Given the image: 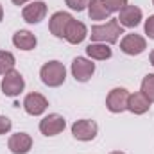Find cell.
Returning <instances> with one entry per match:
<instances>
[{
    "mask_svg": "<svg viewBox=\"0 0 154 154\" xmlns=\"http://www.w3.org/2000/svg\"><path fill=\"white\" fill-rule=\"evenodd\" d=\"M120 34H124V31H122V25L118 23V20H109L106 23L93 25L91 32H90L93 43H106V45L116 43Z\"/></svg>",
    "mask_w": 154,
    "mask_h": 154,
    "instance_id": "1",
    "label": "cell"
},
{
    "mask_svg": "<svg viewBox=\"0 0 154 154\" xmlns=\"http://www.w3.org/2000/svg\"><path fill=\"white\" fill-rule=\"evenodd\" d=\"M39 77H41V81H43L45 86H48V88H57V86H61V84L65 82V79H66V68H65V65L59 63V61H48V63H45V65L41 66Z\"/></svg>",
    "mask_w": 154,
    "mask_h": 154,
    "instance_id": "2",
    "label": "cell"
},
{
    "mask_svg": "<svg viewBox=\"0 0 154 154\" xmlns=\"http://www.w3.org/2000/svg\"><path fill=\"white\" fill-rule=\"evenodd\" d=\"M0 88H2V93L7 97H18L25 88V81L18 70H11L2 77Z\"/></svg>",
    "mask_w": 154,
    "mask_h": 154,
    "instance_id": "3",
    "label": "cell"
},
{
    "mask_svg": "<svg viewBox=\"0 0 154 154\" xmlns=\"http://www.w3.org/2000/svg\"><path fill=\"white\" fill-rule=\"evenodd\" d=\"M97 133H99V125L95 120L90 118H81L72 125V134L79 142H91L97 136Z\"/></svg>",
    "mask_w": 154,
    "mask_h": 154,
    "instance_id": "4",
    "label": "cell"
},
{
    "mask_svg": "<svg viewBox=\"0 0 154 154\" xmlns=\"http://www.w3.org/2000/svg\"><path fill=\"white\" fill-rule=\"evenodd\" d=\"M129 91L125 88H113L108 97H106V108L111 113H122L127 109V102H129Z\"/></svg>",
    "mask_w": 154,
    "mask_h": 154,
    "instance_id": "5",
    "label": "cell"
},
{
    "mask_svg": "<svg viewBox=\"0 0 154 154\" xmlns=\"http://www.w3.org/2000/svg\"><path fill=\"white\" fill-rule=\"evenodd\" d=\"M66 127V120L57 113H50V115L43 116L39 122V131L45 136H56L59 133H63Z\"/></svg>",
    "mask_w": 154,
    "mask_h": 154,
    "instance_id": "6",
    "label": "cell"
},
{
    "mask_svg": "<svg viewBox=\"0 0 154 154\" xmlns=\"http://www.w3.org/2000/svg\"><path fill=\"white\" fill-rule=\"evenodd\" d=\"M72 20H74V18H72L70 13L57 11V13H54V14L50 16V20H48V31H50L56 38H65L66 29H68V25H70Z\"/></svg>",
    "mask_w": 154,
    "mask_h": 154,
    "instance_id": "7",
    "label": "cell"
},
{
    "mask_svg": "<svg viewBox=\"0 0 154 154\" xmlns=\"http://www.w3.org/2000/svg\"><path fill=\"white\" fill-rule=\"evenodd\" d=\"M147 48V41L140 34H125L120 41V50L127 56H140Z\"/></svg>",
    "mask_w": 154,
    "mask_h": 154,
    "instance_id": "8",
    "label": "cell"
},
{
    "mask_svg": "<svg viewBox=\"0 0 154 154\" xmlns=\"http://www.w3.org/2000/svg\"><path fill=\"white\" fill-rule=\"evenodd\" d=\"M95 74V63H91V59L86 57H75L72 61V75L79 82H86L90 81L91 75Z\"/></svg>",
    "mask_w": 154,
    "mask_h": 154,
    "instance_id": "9",
    "label": "cell"
},
{
    "mask_svg": "<svg viewBox=\"0 0 154 154\" xmlns=\"http://www.w3.org/2000/svg\"><path fill=\"white\" fill-rule=\"evenodd\" d=\"M47 108H48V100L38 91H32V93L25 95V99H23V109L32 116L43 115L47 111Z\"/></svg>",
    "mask_w": 154,
    "mask_h": 154,
    "instance_id": "10",
    "label": "cell"
},
{
    "mask_svg": "<svg viewBox=\"0 0 154 154\" xmlns=\"http://www.w3.org/2000/svg\"><path fill=\"white\" fill-rule=\"evenodd\" d=\"M142 9L140 7H136V5H125L124 9H120L118 11V23L122 25V27H127V29H134V27H138L140 25V22H142Z\"/></svg>",
    "mask_w": 154,
    "mask_h": 154,
    "instance_id": "11",
    "label": "cell"
},
{
    "mask_svg": "<svg viewBox=\"0 0 154 154\" xmlns=\"http://www.w3.org/2000/svg\"><path fill=\"white\" fill-rule=\"evenodd\" d=\"M22 16L27 23H39L41 20H45L47 16V4L41 0H32L29 2V5L23 7Z\"/></svg>",
    "mask_w": 154,
    "mask_h": 154,
    "instance_id": "12",
    "label": "cell"
},
{
    "mask_svg": "<svg viewBox=\"0 0 154 154\" xmlns=\"http://www.w3.org/2000/svg\"><path fill=\"white\" fill-rule=\"evenodd\" d=\"M7 147H9V151L13 154H27L32 149V138L27 133L11 134V138L7 142Z\"/></svg>",
    "mask_w": 154,
    "mask_h": 154,
    "instance_id": "13",
    "label": "cell"
},
{
    "mask_svg": "<svg viewBox=\"0 0 154 154\" xmlns=\"http://www.w3.org/2000/svg\"><path fill=\"white\" fill-rule=\"evenodd\" d=\"M151 100L142 93V91H136V93H131L129 95V102H127V109L133 113V115H143L151 109Z\"/></svg>",
    "mask_w": 154,
    "mask_h": 154,
    "instance_id": "14",
    "label": "cell"
},
{
    "mask_svg": "<svg viewBox=\"0 0 154 154\" xmlns=\"http://www.w3.org/2000/svg\"><path fill=\"white\" fill-rule=\"evenodd\" d=\"M88 36V29L82 22H77V20H72L68 29H66V34H65V39L72 45H79L82 43Z\"/></svg>",
    "mask_w": 154,
    "mask_h": 154,
    "instance_id": "15",
    "label": "cell"
},
{
    "mask_svg": "<svg viewBox=\"0 0 154 154\" xmlns=\"http://www.w3.org/2000/svg\"><path fill=\"white\" fill-rule=\"evenodd\" d=\"M13 45L20 50H32L38 45V38L31 31H16L13 34Z\"/></svg>",
    "mask_w": 154,
    "mask_h": 154,
    "instance_id": "16",
    "label": "cell"
},
{
    "mask_svg": "<svg viewBox=\"0 0 154 154\" xmlns=\"http://www.w3.org/2000/svg\"><path fill=\"white\" fill-rule=\"evenodd\" d=\"M86 54L95 61H106V59H109L113 56L111 48L106 43H90L86 47Z\"/></svg>",
    "mask_w": 154,
    "mask_h": 154,
    "instance_id": "17",
    "label": "cell"
},
{
    "mask_svg": "<svg viewBox=\"0 0 154 154\" xmlns=\"http://www.w3.org/2000/svg\"><path fill=\"white\" fill-rule=\"evenodd\" d=\"M88 16H90V20H108L111 16V13L106 7L104 0H90V4H88Z\"/></svg>",
    "mask_w": 154,
    "mask_h": 154,
    "instance_id": "18",
    "label": "cell"
},
{
    "mask_svg": "<svg viewBox=\"0 0 154 154\" xmlns=\"http://www.w3.org/2000/svg\"><path fill=\"white\" fill-rule=\"evenodd\" d=\"M14 65H16L14 56L7 50H0V75H5L7 72L14 70Z\"/></svg>",
    "mask_w": 154,
    "mask_h": 154,
    "instance_id": "19",
    "label": "cell"
},
{
    "mask_svg": "<svg viewBox=\"0 0 154 154\" xmlns=\"http://www.w3.org/2000/svg\"><path fill=\"white\" fill-rule=\"evenodd\" d=\"M142 93L151 100L154 102V74H147L142 81Z\"/></svg>",
    "mask_w": 154,
    "mask_h": 154,
    "instance_id": "20",
    "label": "cell"
},
{
    "mask_svg": "<svg viewBox=\"0 0 154 154\" xmlns=\"http://www.w3.org/2000/svg\"><path fill=\"white\" fill-rule=\"evenodd\" d=\"M104 4L109 9V13H118L120 9L127 5V0H104Z\"/></svg>",
    "mask_w": 154,
    "mask_h": 154,
    "instance_id": "21",
    "label": "cell"
},
{
    "mask_svg": "<svg viewBox=\"0 0 154 154\" xmlns=\"http://www.w3.org/2000/svg\"><path fill=\"white\" fill-rule=\"evenodd\" d=\"M65 2H66V5H68L70 9H74L77 13L88 9V4H90V0H65Z\"/></svg>",
    "mask_w": 154,
    "mask_h": 154,
    "instance_id": "22",
    "label": "cell"
},
{
    "mask_svg": "<svg viewBox=\"0 0 154 154\" xmlns=\"http://www.w3.org/2000/svg\"><path fill=\"white\" fill-rule=\"evenodd\" d=\"M11 127H13L11 120H9L7 116L0 115V134H5V133H9V131H11Z\"/></svg>",
    "mask_w": 154,
    "mask_h": 154,
    "instance_id": "23",
    "label": "cell"
},
{
    "mask_svg": "<svg viewBox=\"0 0 154 154\" xmlns=\"http://www.w3.org/2000/svg\"><path fill=\"white\" fill-rule=\"evenodd\" d=\"M145 34L151 39H154V14L145 20Z\"/></svg>",
    "mask_w": 154,
    "mask_h": 154,
    "instance_id": "24",
    "label": "cell"
},
{
    "mask_svg": "<svg viewBox=\"0 0 154 154\" xmlns=\"http://www.w3.org/2000/svg\"><path fill=\"white\" fill-rule=\"evenodd\" d=\"M14 5H23V4H27V2H32V0H11Z\"/></svg>",
    "mask_w": 154,
    "mask_h": 154,
    "instance_id": "25",
    "label": "cell"
},
{
    "mask_svg": "<svg viewBox=\"0 0 154 154\" xmlns=\"http://www.w3.org/2000/svg\"><path fill=\"white\" fill-rule=\"evenodd\" d=\"M4 20V9H2V5H0V22Z\"/></svg>",
    "mask_w": 154,
    "mask_h": 154,
    "instance_id": "26",
    "label": "cell"
},
{
    "mask_svg": "<svg viewBox=\"0 0 154 154\" xmlns=\"http://www.w3.org/2000/svg\"><path fill=\"white\" fill-rule=\"evenodd\" d=\"M151 65H152V66H154V50H152V52H151Z\"/></svg>",
    "mask_w": 154,
    "mask_h": 154,
    "instance_id": "27",
    "label": "cell"
},
{
    "mask_svg": "<svg viewBox=\"0 0 154 154\" xmlns=\"http://www.w3.org/2000/svg\"><path fill=\"white\" fill-rule=\"evenodd\" d=\"M109 154H125V152H122V151H113V152H109Z\"/></svg>",
    "mask_w": 154,
    "mask_h": 154,
    "instance_id": "28",
    "label": "cell"
},
{
    "mask_svg": "<svg viewBox=\"0 0 154 154\" xmlns=\"http://www.w3.org/2000/svg\"><path fill=\"white\" fill-rule=\"evenodd\" d=\"M152 4H154V0H152Z\"/></svg>",
    "mask_w": 154,
    "mask_h": 154,
    "instance_id": "29",
    "label": "cell"
}]
</instances>
